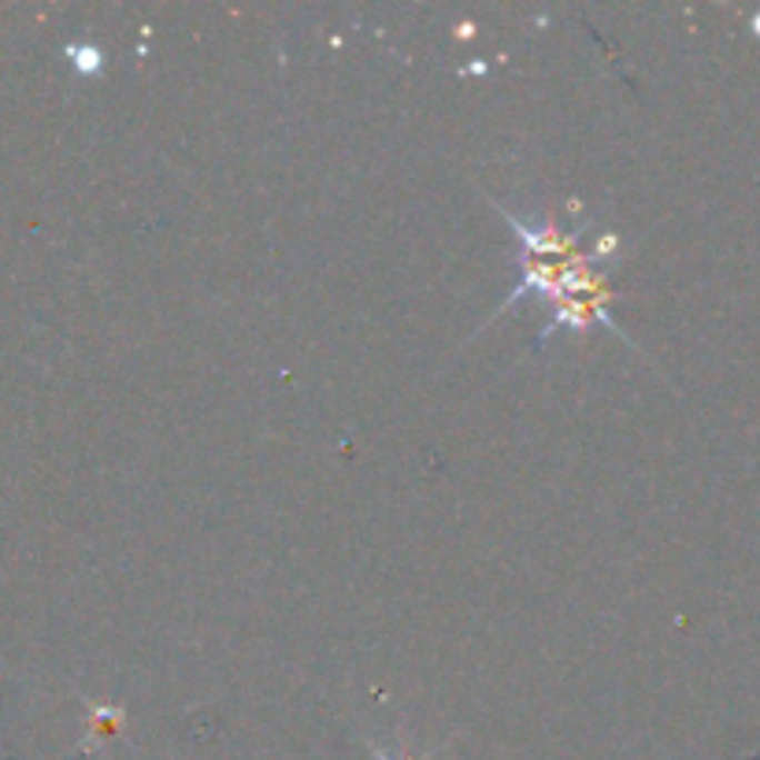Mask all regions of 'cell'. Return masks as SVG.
<instances>
[{"instance_id":"cell-1","label":"cell","mask_w":760,"mask_h":760,"mask_svg":"<svg viewBox=\"0 0 760 760\" xmlns=\"http://www.w3.org/2000/svg\"><path fill=\"white\" fill-rule=\"evenodd\" d=\"M379 760H390V757H387V753H379Z\"/></svg>"}]
</instances>
